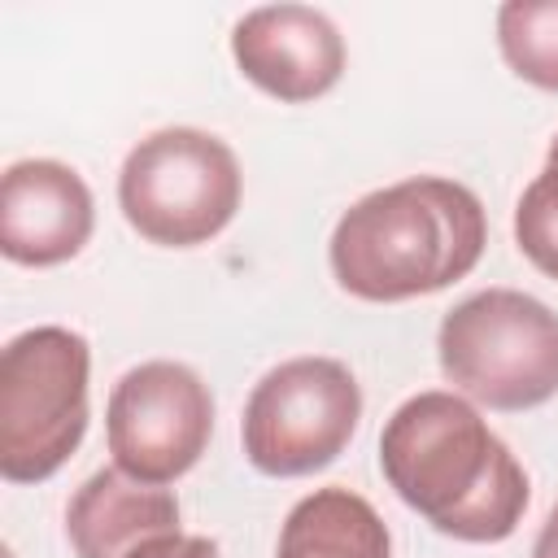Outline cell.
<instances>
[{"label": "cell", "mask_w": 558, "mask_h": 558, "mask_svg": "<svg viewBox=\"0 0 558 558\" xmlns=\"http://www.w3.org/2000/svg\"><path fill=\"white\" fill-rule=\"evenodd\" d=\"M497 48L506 65L541 87L558 92V0H510L497 9Z\"/></svg>", "instance_id": "12"}, {"label": "cell", "mask_w": 558, "mask_h": 558, "mask_svg": "<svg viewBox=\"0 0 558 558\" xmlns=\"http://www.w3.org/2000/svg\"><path fill=\"white\" fill-rule=\"evenodd\" d=\"M532 558H558V506L545 514V523L532 541Z\"/></svg>", "instance_id": "15"}, {"label": "cell", "mask_w": 558, "mask_h": 558, "mask_svg": "<svg viewBox=\"0 0 558 558\" xmlns=\"http://www.w3.org/2000/svg\"><path fill=\"white\" fill-rule=\"evenodd\" d=\"M545 166H558V135H554V144H549V153H545Z\"/></svg>", "instance_id": "16"}, {"label": "cell", "mask_w": 558, "mask_h": 558, "mask_svg": "<svg viewBox=\"0 0 558 558\" xmlns=\"http://www.w3.org/2000/svg\"><path fill=\"white\" fill-rule=\"evenodd\" d=\"M244 174L209 131L161 126L144 135L118 170V205L131 231L161 248L209 244L240 209Z\"/></svg>", "instance_id": "5"}, {"label": "cell", "mask_w": 558, "mask_h": 558, "mask_svg": "<svg viewBox=\"0 0 558 558\" xmlns=\"http://www.w3.org/2000/svg\"><path fill=\"white\" fill-rule=\"evenodd\" d=\"M179 532V497L144 484L122 466L87 475L65 506V536L78 558H131L153 541Z\"/></svg>", "instance_id": "10"}, {"label": "cell", "mask_w": 558, "mask_h": 558, "mask_svg": "<svg viewBox=\"0 0 558 558\" xmlns=\"http://www.w3.org/2000/svg\"><path fill=\"white\" fill-rule=\"evenodd\" d=\"M105 436L113 466L144 484H174L187 475L214 436V397L209 384L170 357L131 366L105 410Z\"/></svg>", "instance_id": "7"}, {"label": "cell", "mask_w": 558, "mask_h": 558, "mask_svg": "<svg viewBox=\"0 0 558 558\" xmlns=\"http://www.w3.org/2000/svg\"><path fill=\"white\" fill-rule=\"evenodd\" d=\"M231 57L257 92L283 105L318 100L344 74V39L336 22L310 4L248 9L231 26Z\"/></svg>", "instance_id": "8"}, {"label": "cell", "mask_w": 558, "mask_h": 558, "mask_svg": "<svg viewBox=\"0 0 558 558\" xmlns=\"http://www.w3.org/2000/svg\"><path fill=\"white\" fill-rule=\"evenodd\" d=\"M436 357L453 392L514 414L558 397V314L519 288H484L458 301L436 331Z\"/></svg>", "instance_id": "3"}, {"label": "cell", "mask_w": 558, "mask_h": 558, "mask_svg": "<svg viewBox=\"0 0 558 558\" xmlns=\"http://www.w3.org/2000/svg\"><path fill=\"white\" fill-rule=\"evenodd\" d=\"M388 488L440 536L497 545L527 510V471L462 392H414L379 432Z\"/></svg>", "instance_id": "1"}, {"label": "cell", "mask_w": 558, "mask_h": 558, "mask_svg": "<svg viewBox=\"0 0 558 558\" xmlns=\"http://www.w3.org/2000/svg\"><path fill=\"white\" fill-rule=\"evenodd\" d=\"M488 244L480 196L440 174H414L353 201L327 244L336 283L375 305L432 296L475 270Z\"/></svg>", "instance_id": "2"}, {"label": "cell", "mask_w": 558, "mask_h": 558, "mask_svg": "<svg viewBox=\"0 0 558 558\" xmlns=\"http://www.w3.org/2000/svg\"><path fill=\"white\" fill-rule=\"evenodd\" d=\"M92 349L70 327H31L0 353V475L52 480L87 436Z\"/></svg>", "instance_id": "4"}, {"label": "cell", "mask_w": 558, "mask_h": 558, "mask_svg": "<svg viewBox=\"0 0 558 558\" xmlns=\"http://www.w3.org/2000/svg\"><path fill=\"white\" fill-rule=\"evenodd\" d=\"M362 418V388L336 357H288L270 366L240 418L244 458L275 480H296L331 466Z\"/></svg>", "instance_id": "6"}, {"label": "cell", "mask_w": 558, "mask_h": 558, "mask_svg": "<svg viewBox=\"0 0 558 558\" xmlns=\"http://www.w3.org/2000/svg\"><path fill=\"white\" fill-rule=\"evenodd\" d=\"M96 201L83 174L52 157L13 161L0 179V253L17 266H61L83 253Z\"/></svg>", "instance_id": "9"}, {"label": "cell", "mask_w": 558, "mask_h": 558, "mask_svg": "<svg viewBox=\"0 0 558 558\" xmlns=\"http://www.w3.org/2000/svg\"><path fill=\"white\" fill-rule=\"evenodd\" d=\"M275 558H392V536L362 493L331 484L288 510Z\"/></svg>", "instance_id": "11"}, {"label": "cell", "mask_w": 558, "mask_h": 558, "mask_svg": "<svg viewBox=\"0 0 558 558\" xmlns=\"http://www.w3.org/2000/svg\"><path fill=\"white\" fill-rule=\"evenodd\" d=\"M514 244L549 279H558V166H545L514 205Z\"/></svg>", "instance_id": "13"}, {"label": "cell", "mask_w": 558, "mask_h": 558, "mask_svg": "<svg viewBox=\"0 0 558 558\" xmlns=\"http://www.w3.org/2000/svg\"><path fill=\"white\" fill-rule=\"evenodd\" d=\"M131 558H222V554H218V545H214L209 536H183V532H174V536H166V541L144 545V549L131 554Z\"/></svg>", "instance_id": "14"}]
</instances>
